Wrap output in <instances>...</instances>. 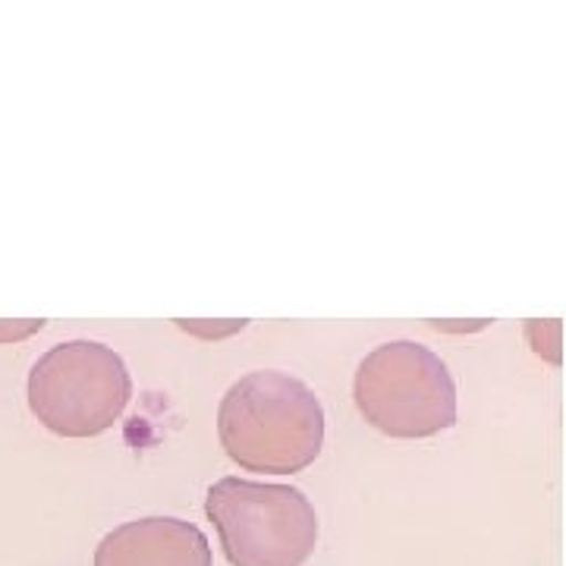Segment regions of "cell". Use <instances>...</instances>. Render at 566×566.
<instances>
[{"instance_id": "cell-1", "label": "cell", "mask_w": 566, "mask_h": 566, "mask_svg": "<svg viewBox=\"0 0 566 566\" xmlns=\"http://www.w3.org/2000/svg\"><path fill=\"white\" fill-rule=\"evenodd\" d=\"M218 434L227 457L245 472H303L324 447V406L286 371H252L223 394Z\"/></svg>"}, {"instance_id": "cell-2", "label": "cell", "mask_w": 566, "mask_h": 566, "mask_svg": "<svg viewBox=\"0 0 566 566\" xmlns=\"http://www.w3.org/2000/svg\"><path fill=\"white\" fill-rule=\"evenodd\" d=\"M205 513L230 566H303L318 542L315 506L293 485L230 475L208 488Z\"/></svg>"}, {"instance_id": "cell-3", "label": "cell", "mask_w": 566, "mask_h": 566, "mask_svg": "<svg viewBox=\"0 0 566 566\" xmlns=\"http://www.w3.org/2000/svg\"><path fill=\"white\" fill-rule=\"evenodd\" d=\"M353 397L371 428L390 438H431L457 422V385L438 353L390 340L356 368Z\"/></svg>"}, {"instance_id": "cell-4", "label": "cell", "mask_w": 566, "mask_h": 566, "mask_svg": "<svg viewBox=\"0 0 566 566\" xmlns=\"http://www.w3.org/2000/svg\"><path fill=\"white\" fill-rule=\"evenodd\" d=\"M133 397L129 368L111 346L70 340L51 346L29 371V409L61 438H95Z\"/></svg>"}, {"instance_id": "cell-5", "label": "cell", "mask_w": 566, "mask_h": 566, "mask_svg": "<svg viewBox=\"0 0 566 566\" xmlns=\"http://www.w3.org/2000/svg\"><path fill=\"white\" fill-rule=\"evenodd\" d=\"M95 566H211V547L199 526L177 516H145L107 532Z\"/></svg>"}, {"instance_id": "cell-6", "label": "cell", "mask_w": 566, "mask_h": 566, "mask_svg": "<svg viewBox=\"0 0 566 566\" xmlns=\"http://www.w3.org/2000/svg\"><path fill=\"white\" fill-rule=\"evenodd\" d=\"M44 322H0V344H20L25 337L39 334Z\"/></svg>"}]
</instances>
